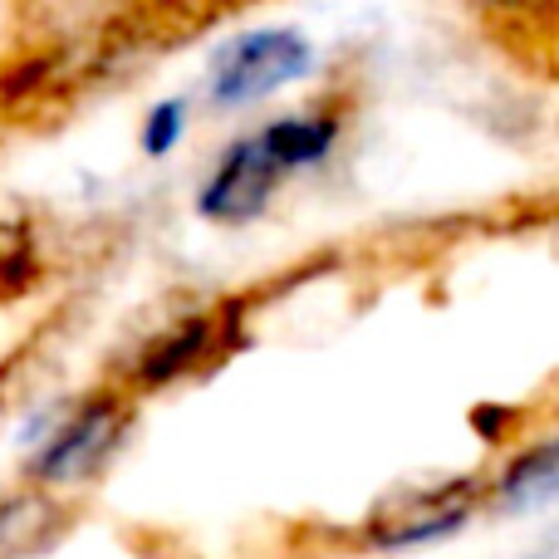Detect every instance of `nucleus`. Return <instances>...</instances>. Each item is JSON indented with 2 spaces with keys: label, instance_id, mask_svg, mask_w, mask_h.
Segmentation results:
<instances>
[{
  "label": "nucleus",
  "instance_id": "1",
  "mask_svg": "<svg viewBox=\"0 0 559 559\" xmlns=\"http://www.w3.org/2000/svg\"><path fill=\"white\" fill-rule=\"evenodd\" d=\"M309 69H314V45L299 29H246L212 55L206 94L216 108H251L305 79Z\"/></svg>",
  "mask_w": 559,
  "mask_h": 559
},
{
  "label": "nucleus",
  "instance_id": "2",
  "mask_svg": "<svg viewBox=\"0 0 559 559\" xmlns=\"http://www.w3.org/2000/svg\"><path fill=\"white\" fill-rule=\"evenodd\" d=\"M481 506V486L476 476H442V481H403L373 506L364 535L373 550H417L456 535Z\"/></svg>",
  "mask_w": 559,
  "mask_h": 559
},
{
  "label": "nucleus",
  "instance_id": "3",
  "mask_svg": "<svg viewBox=\"0 0 559 559\" xmlns=\"http://www.w3.org/2000/svg\"><path fill=\"white\" fill-rule=\"evenodd\" d=\"M118 442H123V407L114 397H94L79 413H69L64 423L49 427L39 452L29 456V476L39 486L84 481V476H94L114 456Z\"/></svg>",
  "mask_w": 559,
  "mask_h": 559
},
{
  "label": "nucleus",
  "instance_id": "4",
  "mask_svg": "<svg viewBox=\"0 0 559 559\" xmlns=\"http://www.w3.org/2000/svg\"><path fill=\"white\" fill-rule=\"evenodd\" d=\"M280 182H285V173H280V163L271 157L265 138L246 133V138H236L222 157H216L212 177H206L202 192H197V212H202L206 222L246 226V222H255V216L271 206Z\"/></svg>",
  "mask_w": 559,
  "mask_h": 559
},
{
  "label": "nucleus",
  "instance_id": "5",
  "mask_svg": "<svg viewBox=\"0 0 559 559\" xmlns=\"http://www.w3.org/2000/svg\"><path fill=\"white\" fill-rule=\"evenodd\" d=\"M64 531V515L45 491H15L0 501V559H39Z\"/></svg>",
  "mask_w": 559,
  "mask_h": 559
},
{
  "label": "nucleus",
  "instance_id": "6",
  "mask_svg": "<svg viewBox=\"0 0 559 559\" xmlns=\"http://www.w3.org/2000/svg\"><path fill=\"white\" fill-rule=\"evenodd\" d=\"M265 147L280 163V173H305V167H319L338 143V118L329 114H289V118H275V123L261 128Z\"/></svg>",
  "mask_w": 559,
  "mask_h": 559
},
{
  "label": "nucleus",
  "instance_id": "7",
  "mask_svg": "<svg viewBox=\"0 0 559 559\" xmlns=\"http://www.w3.org/2000/svg\"><path fill=\"white\" fill-rule=\"evenodd\" d=\"M496 501L506 511H531V506L559 501V437L521 452L496 481Z\"/></svg>",
  "mask_w": 559,
  "mask_h": 559
},
{
  "label": "nucleus",
  "instance_id": "8",
  "mask_svg": "<svg viewBox=\"0 0 559 559\" xmlns=\"http://www.w3.org/2000/svg\"><path fill=\"white\" fill-rule=\"evenodd\" d=\"M216 348V319L197 314L187 319V324H177L173 334H163L153 348L143 354V364H138V378L143 383H173V378H182L187 368H197L206 354Z\"/></svg>",
  "mask_w": 559,
  "mask_h": 559
},
{
  "label": "nucleus",
  "instance_id": "9",
  "mask_svg": "<svg viewBox=\"0 0 559 559\" xmlns=\"http://www.w3.org/2000/svg\"><path fill=\"white\" fill-rule=\"evenodd\" d=\"M182 128H187V104L182 98H163V104L147 108L138 143H143L147 157H167L177 143H182Z\"/></svg>",
  "mask_w": 559,
  "mask_h": 559
},
{
  "label": "nucleus",
  "instance_id": "10",
  "mask_svg": "<svg viewBox=\"0 0 559 559\" xmlns=\"http://www.w3.org/2000/svg\"><path fill=\"white\" fill-rule=\"evenodd\" d=\"M521 559H559V545H550V540H545L540 550H531V555H521Z\"/></svg>",
  "mask_w": 559,
  "mask_h": 559
}]
</instances>
